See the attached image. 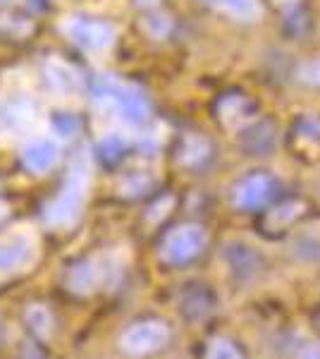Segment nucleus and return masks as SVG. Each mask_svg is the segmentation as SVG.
Segmentation results:
<instances>
[{"label": "nucleus", "mask_w": 320, "mask_h": 359, "mask_svg": "<svg viewBox=\"0 0 320 359\" xmlns=\"http://www.w3.org/2000/svg\"><path fill=\"white\" fill-rule=\"evenodd\" d=\"M120 108H122V113H125V118L132 120V123H141V120H146V115H148V103L141 94L122 96Z\"/></svg>", "instance_id": "1a4fd4ad"}, {"label": "nucleus", "mask_w": 320, "mask_h": 359, "mask_svg": "<svg viewBox=\"0 0 320 359\" xmlns=\"http://www.w3.org/2000/svg\"><path fill=\"white\" fill-rule=\"evenodd\" d=\"M98 283V271L94 269V264H81L72 271L69 276V285L74 292H91Z\"/></svg>", "instance_id": "0eeeda50"}, {"label": "nucleus", "mask_w": 320, "mask_h": 359, "mask_svg": "<svg viewBox=\"0 0 320 359\" xmlns=\"http://www.w3.org/2000/svg\"><path fill=\"white\" fill-rule=\"evenodd\" d=\"M208 237L206 230L196 223H184L172 228L170 233L165 235L160 245V257L165 264L179 266V264H187L191 259H196L206 247Z\"/></svg>", "instance_id": "f257e3e1"}, {"label": "nucleus", "mask_w": 320, "mask_h": 359, "mask_svg": "<svg viewBox=\"0 0 320 359\" xmlns=\"http://www.w3.org/2000/svg\"><path fill=\"white\" fill-rule=\"evenodd\" d=\"M206 359H244V355L235 343H230V340H225V338H218L208 347Z\"/></svg>", "instance_id": "f8f14e48"}, {"label": "nucleus", "mask_w": 320, "mask_h": 359, "mask_svg": "<svg viewBox=\"0 0 320 359\" xmlns=\"http://www.w3.org/2000/svg\"><path fill=\"white\" fill-rule=\"evenodd\" d=\"M275 180H272L267 172H251V175L242 177L239 182L232 189V201H235L237 208L242 211H256L263 204L272 199L275 194Z\"/></svg>", "instance_id": "7ed1b4c3"}, {"label": "nucleus", "mask_w": 320, "mask_h": 359, "mask_svg": "<svg viewBox=\"0 0 320 359\" xmlns=\"http://www.w3.org/2000/svg\"><path fill=\"white\" fill-rule=\"evenodd\" d=\"M206 3L218 10H223V13L235 17V20H242V22L258 20V15H260L258 0H206Z\"/></svg>", "instance_id": "423d86ee"}, {"label": "nucleus", "mask_w": 320, "mask_h": 359, "mask_svg": "<svg viewBox=\"0 0 320 359\" xmlns=\"http://www.w3.org/2000/svg\"><path fill=\"white\" fill-rule=\"evenodd\" d=\"M27 249L22 245H0V273H8L15 266L22 264Z\"/></svg>", "instance_id": "9b49d317"}, {"label": "nucleus", "mask_w": 320, "mask_h": 359, "mask_svg": "<svg viewBox=\"0 0 320 359\" xmlns=\"http://www.w3.org/2000/svg\"><path fill=\"white\" fill-rule=\"evenodd\" d=\"M304 208L306 206L301 201H282V204H277L275 208H270L265 213L263 228L267 233H282V230H287L304 213Z\"/></svg>", "instance_id": "39448f33"}, {"label": "nucleus", "mask_w": 320, "mask_h": 359, "mask_svg": "<svg viewBox=\"0 0 320 359\" xmlns=\"http://www.w3.org/2000/svg\"><path fill=\"white\" fill-rule=\"evenodd\" d=\"M208 156H211V144H208L206 139L203 137H187V142H184V154H182L184 163L201 165Z\"/></svg>", "instance_id": "6e6552de"}, {"label": "nucleus", "mask_w": 320, "mask_h": 359, "mask_svg": "<svg viewBox=\"0 0 320 359\" xmlns=\"http://www.w3.org/2000/svg\"><path fill=\"white\" fill-rule=\"evenodd\" d=\"M170 340V331L162 321L148 318V321L132 323L122 335V347L130 355H151V352L160 350L162 345Z\"/></svg>", "instance_id": "f03ea898"}, {"label": "nucleus", "mask_w": 320, "mask_h": 359, "mask_svg": "<svg viewBox=\"0 0 320 359\" xmlns=\"http://www.w3.org/2000/svg\"><path fill=\"white\" fill-rule=\"evenodd\" d=\"M299 359H320V343H308L301 347Z\"/></svg>", "instance_id": "ddd939ff"}, {"label": "nucleus", "mask_w": 320, "mask_h": 359, "mask_svg": "<svg viewBox=\"0 0 320 359\" xmlns=\"http://www.w3.org/2000/svg\"><path fill=\"white\" fill-rule=\"evenodd\" d=\"M215 113H218L220 123H223L225 127H232V130H237V127H244L246 123H251L256 108H253V103L249 101L246 96L227 94V96L220 98Z\"/></svg>", "instance_id": "20e7f679"}, {"label": "nucleus", "mask_w": 320, "mask_h": 359, "mask_svg": "<svg viewBox=\"0 0 320 359\" xmlns=\"http://www.w3.org/2000/svg\"><path fill=\"white\" fill-rule=\"evenodd\" d=\"M27 323L32 326V331L41 335V338H46V335L50 333V326H53V318H50V311L46 309V306H32V309L27 311Z\"/></svg>", "instance_id": "9d476101"}]
</instances>
